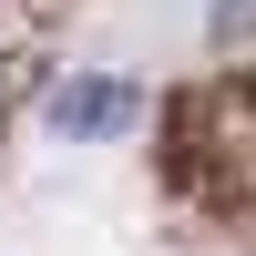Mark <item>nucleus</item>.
<instances>
[{"label":"nucleus","instance_id":"obj_1","mask_svg":"<svg viewBox=\"0 0 256 256\" xmlns=\"http://www.w3.org/2000/svg\"><path fill=\"white\" fill-rule=\"evenodd\" d=\"M123 113H134V82H102V72H92V82H72V92L52 102V134H72V144H92V134H113Z\"/></svg>","mask_w":256,"mask_h":256}]
</instances>
